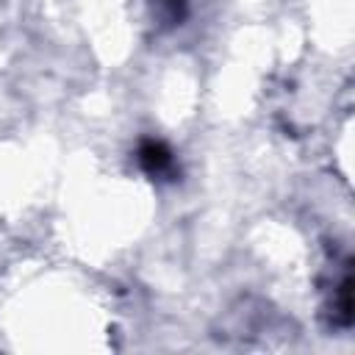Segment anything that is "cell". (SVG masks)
<instances>
[{"instance_id":"6da1fadb","label":"cell","mask_w":355,"mask_h":355,"mask_svg":"<svg viewBox=\"0 0 355 355\" xmlns=\"http://www.w3.org/2000/svg\"><path fill=\"white\" fill-rule=\"evenodd\" d=\"M139 161L147 172H161L169 164V150L161 141H144L139 150Z\"/></svg>"}]
</instances>
